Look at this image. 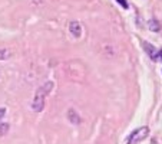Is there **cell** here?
<instances>
[{
	"mask_svg": "<svg viewBox=\"0 0 162 144\" xmlns=\"http://www.w3.org/2000/svg\"><path fill=\"white\" fill-rule=\"evenodd\" d=\"M148 29L152 30V32H159L161 30V23L158 20H155V19H152V20L148 22Z\"/></svg>",
	"mask_w": 162,
	"mask_h": 144,
	"instance_id": "5",
	"label": "cell"
},
{
	"mask_svg": "<svg viewBox=\"0 0 162 144\" xmlns=\"http://www.w3.org/2000/svg\"><path fill=\"white\" fill-rule=\"evenodd\" d=\"M10 56V52L6 51V49H0V59H6Z\"/></svg>",
	"mask_w": 162,
	"mask_h": 144,
	"instance_id": "8",
	"label": "cell"
},
{
	"mask_svg": "<svg viewBox=\"0 0 162 144\" xmlns=\"http://www.w3.org/2000/svg\"><path fill=\"white\" fill-rule=\"evenodd\" d=\"M148 134H149V128H148V127H140V128H138L136 131H133V133L129 135L128 144H138L139 141H142L145 137H148Z\"/></svg>",
	"mask_w": 162,
	"mask_h": 144,
	"instance_id": "2",
	"label": "cell"
},
{
	"mask_svg": "<svg viewBox=\"0 0 162 144\" xmlns=\"http://www.w3.org/2000/svg\"><path fill=\"white\" fill-rule=\"evenodd\" d=\"M52 82H47L44 87L37 89V92H36V97H34V100H33V104H32V110L36 111V112H39V111H42L44 105V97L49 94V89H52Z\"/></svg>",
	"mask_w": 162,
	"mask_h": 144,
	"instance_id": "1",
	"label": "cell"
},
{
	"mask_svg": "<svg viewBox=\"0 0 162 144\" xmlns=\"http://www.w3.org/2000/svg\"><path fill=\"white\" fill-rule=\"evenodd\" d=\"M67 115H69V118H70V121L73 122V124H77V122L80 121V120H77V118H75V115H76V114H75V111H73V110H70V111H69V114H67Z\"/></svg>",
	"mask_w": 162,
	"mask_h": 144,
	"instance_id": "6",
	"label": "cell"
},
{
	"mask_svg": "<svg viewBox=\"0 0 162 144\" xmlns=\"http://www.w3.org/2000/svg\"><path fill=\"white\" fill-rule=\"evenodd\" d=\"M34 3H40V0H34Z\"/></svg>",
	"mask_w": 162,
	"mask_h": 144,
	"instance_id": "11",
	"label": "cell"
},
{
	"mask_svg": "<svg viewBox=\"0 0 162 144\" xmlns=\"http://www.w3.org/2000/svg\"><path fill=\"white\" fill-rule=\"evenodd\" d=\"M69 29H70V33H73L75 38H79V36L82 35V27H80L79 22H70Z\"/></svg>",
	"mask_w": 162,
	"mask_h": 144,
	"instance_id": "4",
	"label": "cell"
},
{
	"mask_svg": "<svg viewBox=\"0 0 162 144\" xmlns=\"http://www.w3.org/2000/svg\"><path fill=\"white\" fill-rule=\"evenodd\" d=\"M4 114H6V110L4 108H0V120L4 117Z\"/></svg>",
	"mask_w": 162,
	"mask_h": 144,
	"instance_id": "10",
	"label": "cell"
},
{
	"mask_svg": "<svg viewBox=\"0 0 162 144\" xmlns=\"http://www.w3.org/2000/svg\"><path fill=\"white\" fill-rule=\"evenodd\" d=\"M143 49L146 51V54H148V56H151L152 61H156L158 59V51L152 46L151 43H148V42H143Z\"/></svg>",
	"mask_w": 162,
	"mask_h": 144,
	"instance_id": "3",
	"label": "cell"
},
{
	"mask_svg": "<svg viewBox=\"0 0 162 144\" xmlns=\"http://www.w3.org/2000/svg\"><path fill=\"white\" fill-rule=\"evenodd\" d=\"M7 131H9V124H0V135H4Z\"/></svg>",
	"mask_w": 162,
	"mask_h": 144,
	"instance_id": "7",
	"label": "cell"
},
{
	"mask_svg": "<svg viewBox=\"0 0 162 144\" xmlns=\"http://www.w3.org/2000/svg\"><path fill=\"white\" fill-rule=\"evenodd\" d=\"M116 1H118V3L120 4V6H122V7H125V9L128 7V3H126V0H116Z\"/></svg>",
	"mask_w": 162,
	"mask_h": 144,
	"instance_id": "9",
	"label": "cell"
}]
</instances>
